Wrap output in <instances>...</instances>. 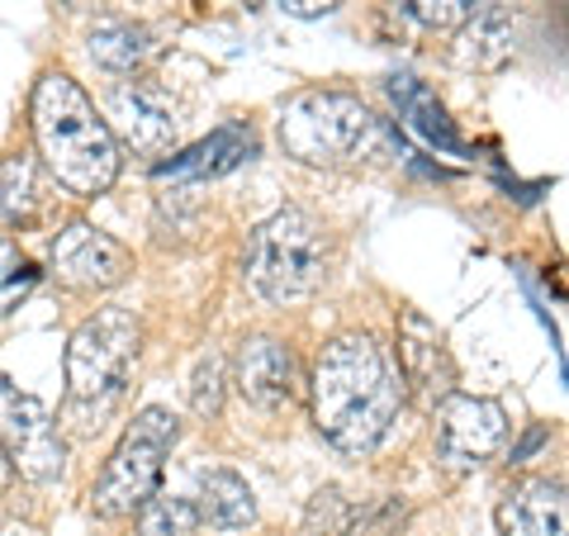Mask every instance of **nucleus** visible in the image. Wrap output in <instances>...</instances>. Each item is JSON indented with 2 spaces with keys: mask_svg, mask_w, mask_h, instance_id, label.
<instances>
[{
  "mask_svg": "<svg viewBox=\"0 0 569 536\" xmlns=\"http://www.w3.org/2000/svg\"><path fill=\"white\" fill-rule=\"evenodd\" d=\"M86 52L110 77H138V67L157 52V39L138 20H96V29L86 33Z\"/></svg>",
  "mask_w": 569,
  "mask_h": 536,
  "instance_id": "f3484780",
  "label": "nucleus"
},
{
  "mask_svg": "<svg viewBox=\"0 0 569 536\" xmlns=\"http://www.w3.org/2000/svg\"><path fill=\"white\" fill-rule=\"evenodd\" d=\"M48 276L71 295H104L133 276V252L104 228L71 219L48 247Z\"/></svg>",
  "mask_w": 569,
  "mask_h": 536,
  "instance_id": "6e6552de",
  "label": "nucleus"
},
{
  "mask_svg": "<svg viewBox=\"0 0 569 536\" xmlns=\"http://www.w3.org/2000/svg\"><path fill=\"white\" fill-rule=\"evenodd\" d=\"M389 91H395V100L403 105V115L418 123V129L427 133V138H441V142H451V123H447V110H441L437 105V96L427 91V86H418L413 77H399L395 86H389Z\"/></svg>",
  "mask_w": 569,
  "mask_h": 536,
  "instance_id": "b1692460",
  "label": "nucleus"
},
{
  "mask_svg": "<svg viewBox=\"0 0 569 536\" xmlns=\"http://www.w3.org/2000/svg\"><path fill=\"white\" fill-rule=\"evenodd\" d=\"M194 513H200V527L213 532H242L257 523V494L252 485L238 475V470H223V466H209L194 479Z\"/></svg>",
  "mask_w": 569,
  "mask_h": 536,
  "instance_id": "2eb2a0df",
  "label": "nucleus"
},
{
  "mask_svg": "<svg viewBox=\"0 0 569 536\" xmlns=\"http://www.w3.org/2000/svg\"><path fill=\"white\" fill-rule=\"evenodd\" d=\"M399 380H403V399H413L427 414H437L441 399L456 395V361L441 328L432 318H422L418 309L399 314Z\"/></svg>",
  "mask_w": 569,
  "mask_h": 536,
  "instance_id": "9b49d317",
  "label": "nucleus"
},
{
  "mask_svg": "<svg viewBox=\"0 0 569 536\" xmlns=\"http://www.w3.org/2000/svg\"><path fill=\"white\" fill-rule=\"evenodd\" d=\"M356 517H361L356 498L342 485H323V489H313L305 508V536H351Z\"/></svg>",
  "mask_w": 569,
  "mask_h": 536,
  "instance_id": "6ab92c4d",
  "label": "nucleus"
},
{
  "mask_svg": "<svg viewBox=\"0 0 569 536\" xmlns=\"http://www.w3.org/2000/svg\"><path fill=\"white\" fill-rule=\"evenodd\" d=\"M176 441H181V418H176L171 408H162V404L138 408L133 423L123 427L119 446L110 451V460H104L100 479L91 485L96 517L119 523V517H133L148 504V498L162 489V470L176 451Z\"/></svg>",
  "mask_w": 569,
  "mask_h": 536,
  "instance_id": "423d86ee",
  "label": "nucleus"
},
{
  "mask_svg": "<svg viewBox=\"0 0 569 536\" xmlns=\"http://www.w3.org/2000/svg\"><path fill=\"white\" fill-rule=\"evenodd\" d=\"M252 152H257V133L247 129V123H223V129L213 138H204L200 148H190L186 157L157 167V176H228L233 167L252 162Z\"/></svg>",
  "mask_w": 569,
  "mask_h": 536,
  "instance_id": "a211bd4d",
  "label": "nucleus"
},
{
  "mask_svg": "<svg viewBox=\"0 0 569 536\" xmlns=\"http://www.w3.org/2000/svg\"><path fill=\"white\" fill-rule=\"evenodd\" d=\"M110 133L138 157H162L181 138V110L152 77H123L110 91Z\"/></svg>",
  "mask_w": 569,
  "mask_h": 536,
  "instance_id": "9d476101",
  "label": "nucleus"
},
{
  "mask_svg": "<svg viewBox=\"0 0 569 536\" xmlns=\"http://www.w3.org/2000/svg\"><path fill=\"white\" fill-rule=\"evenodd\" d=\"M223 395H228V361L219 351H204L200 366L190 375V408L194 418H219L223 414Z\"/></svg>",
  "mask_w": 569,
  "mask_h": 536,
  "instance_id": "5701e85b",
  "label": "nucleus"
},
{
  "mask_svg": "<svg viewBox=\"0 0 569 536\" xmlns=\"http://www.w3.org/2000/svg\"><path fill=\"white\" fill-rule=\"evenodd\" d=\"M142 356V328L129 309H100L67 337V423L100 433L129 395V380Z\"/></svg>",
  "mask_w": 569,
  "mask_h": 536,
  "instance_id": "20e7f679",
  "label": "nucleus"
},
{
  "mask_svg": "<svg viewBox=\"0 0 569 536\" xmlns=\"http://www.w3.org/2000/svg\"><path fill=\"white\" fill-rule=\"evenodd\" d=\"M280 148L299 167L323 171H356L389 157L395 133L389 123L351 91H299L280 110Z\"/></svg>",
  "mask_w": 569,
  "mask_h": 536,
  "instance_id": "7ed1b4c3",
  "label": "nucleus"
},
{
  "mask_svg": "<svg viewBox=\"0 0 569 536\" xmlns=\"http://www.w3.org/2000/svg\"><path fill=\"white\" fill-rule=\"evenodd\" d=\"M508 408L498 399H485V395H456L441 399L437 408V456L441 466L456 470V475H470L508 446Z\"/></svg>",
  "mask_w": 569,
  "mask_h": 536,
  "instance_id": "1a4fd4ad",
  "label": "nucleus"
},
{
  "mask_svg": "<svg viewBox=\"0 0 569 536\" xmlns=\"http://www.w3.org/2000/svg\"><path fill=\"white\" fill-rule=\"evenodd\" d=\"M276 6L284 14H295V20H323V14H332L342 0H276Z\"/></svg>",
  "mask_w": 569,
  "mask_h": 536,
  "instance_id": "393cba45",
  "label": "nucleus"
},
{
  "mask_svg": "<svg viewBox=\"0 0 569 536\" xmlns=\"http://www.w3.org/2000/svg\"><path fill=\"white\" fill-rule=\"evenodd\" d=\"M498 536H569V504L560 479H518L498 504Z\"/></svg>",
  "mask_w": 569,
  "mask_h": 536,
  "instance_id": "ddd939ff",
  "label": "nucleus"
},
{
  "mask_svg": "<svg viewBox=\"0 0 569 536\" xmlns=\"http://www.w3.org/2000/svg\"><path fill=\"white\" fill-rule=\"evenodd\" d=\"M309 408L313 427L347 456H370L389 437L403 408V380L376 332L351 328L323 343L309 380Z\"/></svg>",
  "mask_w": 569,
  "mask_h": 536,
  "instance_id": "f257e3e1",
  "label": "nucleus"
},
{
  "mask_svg": "<svg viewBox=\"0 0 569 536\" xmlns=\"http://www.w3.org/2000/svg\"><path fill=\"white\" fill-rule=\"evenodd\" d=\"M138 536H200V513L190 498L152 494L138 508Z\"/></svg>",
  "mask_w": 569,
  "mask_h": 536,
  "instance_id": "412c9836",
  "label": "nucleus"
},
{
  "mask_svg": "<svg viewBox=\"0 0 569 536\" xmlns=\"http://www.w3.org/2000/svg\"><path fill=\"white\" fill-rule=\"evenodd\" d=\"M33 152L0 157V228H33L48 214V181Z\"/></svg>",
  "mask_w": 569,
  "mask_h": 536,
  "instance_id": "dca6fc26",
  "label": "nucleus"
},
{
  "mask_svg": "<svg viewBox=\"0 0 569 536\" xmlns=\"http://www.w3.org/2000/svg\"><path fill=\"white\" fill-rule=\"evenodd\" d=\"M479 0H395V14L413 33H456L475 14Z\"/></svg>",
  "mask_w": 569,
  "mask_h": 536,
  "instance_id": "aec40b11",
  "label": "nucleus"
},
{
  "mask_svg": "<svg viewBox=\"0 0 569 536\" xmlns=\"http://www.w3.org/2000/svg\"><path fill=\"white\" fill-rule=\"evenodd\" d=\"M29 129H33V157L48 171L52 186H62L77 200H100L119 181L123 148L110 133V123L96 110V100L81 91L77 77L48 67L33 81L29 96Z\"/></svg>",
  "mask_w": 569,
  "mask_h": 536,
  "instance_id": "f03ea898",
  "label": "nucleus"
},
{
  "mask_svg": "<svg viewBox=\"0 0 569 536\" xmlns=\"http://www.w3.org/2000/svg\"><path fill=\"white\" fill-rule=\"evenodd\" d=\"M14 485V470H10V460H6V451H0V494H6Z\"/></svg>",
  "mask_w": 569,
  "mask_h": 536,
  "instance_id": "a878e982",
  "label": "nucleus"
},
{
  "mask_svg": "<svg viewBox=\"0 0 569 536\" xmlns=\"http://www.w3.org/2000/svg\"><path fill=\"white\" fill-rule=\"evenodd\" d=\"M0 451H6L10 470L29 485H48L67 470V441L48 404L20 389L10 375H0Z\"/></svg>",
  "mask_w": 569,
  "mask_h": 536,
  "instance_id": "0eeeda50",
  "label": "nucleus"
},
{
  "mask_svg": "<svg viewBox=\"0 0 569 536\" xmlns=\"http://www.w3.org/2000/svg\"><path fill=\"white\" fill-rule=\"evenodd\" d=\"M233 385L247 404H257L261 414H280L299 399V361L295 351L271 332H252L238 343L233 356Z\"/></svg>",
  "mask_w": 569,
  "mask_h": 536,
  "instance_id": "f8f14e48",
  "label": "nucleus"
},
{
  "mask_svg": "<svg viewBox=\"0 0 569 536\" xmlns=\"http://www.w3.org/2000/svg\"><path fill=\"white\" fill-rule=\"evenodd\" d=\"M460 62H470L479 71H493L512 58L518 43V0H479L475 14L456 29Z\"/></svg>",
  "mask_w": 569,
  "mask_h": 536,
  "instance_id": "4468645a",
  "label": "nucleus"
},
{
  "mask_svg": "<svg viewBox=\"0 0 569 536\" xmlns=\"http://www.w3.org/2000/svg\"><path fill=\"white\" fill-rule=\"evenodd\" d=\"M33 285H39V271H33V261L24 257V247L0 234V318L20 309L33 295Z\"/></svg>",
  "mask_w": 569,
  "mask_h": 536,
  "instance_id": "4be33fe9",
  "label": "nucleus"
},
{
  "mask_svg": "<svg viewBox=\"0 0 569 536\" xmlns=\"http://www.w3.org/2000/svg\"><path fill=\"white\" fill-rule=\"evenodd\" d=\"M328 280V234L309 209L271 214L247 242V285L271 304H305Z\"/></svg>",
  "mask_w": 569,
  "mask_h": 536,
  "instance_id": "39448f33",
  "label": "nucleus"
}]
</instances>
